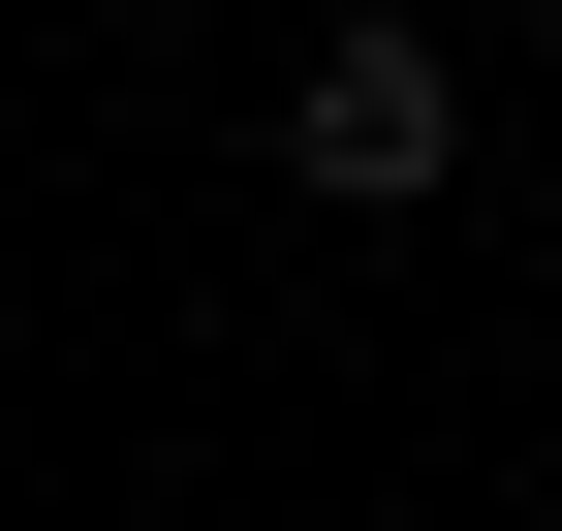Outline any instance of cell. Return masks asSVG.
I'll return each mask as SVG.
<instances>
[{
	"label": "cell",
	"mask_w": 562,
	"mask_h": 531,
	"mask_svg": "<svg viewBox=\"0 0 562 531\" xmlns=\"http://www.w3.org/2000/svg\"><path fill=\"white\" fill-rule=\"evenodd\" d=\"M438 157H469V94H438V32H313V94H281V188H344V219H406Z\"/></svg>",
	"instance_id": "1"
},
{
	"label": "cell",
	"mask_w": 562,
	"mask_h": 531,
	"mask_svg": "<svg viewBox=\"0 0 562 531\" xmlns=\"http://www.w3.org/2000/svg\"><path fill=\"white\" fill-rule=\"evenodd\" d=\"M531 32H562V0H531Z\"/></svg>",
	"instance_id": "2"
}]
</instances>
